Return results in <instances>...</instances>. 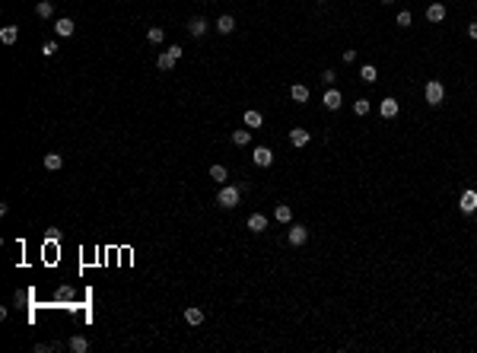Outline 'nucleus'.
Wrapping results in <instances>:
<instances>
[{"instance_id":"8","label":"nucleus","mask_w":477,"mask_h":353,"mask_svg":"<svg viewBox=\"0 0 477 353\" xmlns=\"http://www.w3.org/2000/svg\"><path fill=\"white\" fill-rule=\"evenodd\" d=\"M290 99H293V102H299V105H302V102H309V86L293 83V86H290Z\"/></svg>"},{"instance_id":"13","label":"nucleus","mask_w":477,"mask_h":353,"mask_svg":"<svg viewBox=\"0 0 477 353\" xmlns=\"http://www.w3.org/2000/svg\"><path fill=\"white\" fill-rule=\"evenodd\" d=\"M242 121H245V127H251V131H255V127H261V124H264V118H261V111L248 108V111H245V118H242Z\"/></svg>"},{"instance_id":"5","label":"nucleus","mask_w":477,"mask_h":353,"mask_svg":"<svg viewBox=\"0 0 477 353\" xmlns=\"http://www.w3.org/2000/svg\"><path fill=\"white\" fill-rule=\"evenodd\" d=\"M458 207H462V213H474L477 210V191L471 188V191L462 194V201H458Z\"/></svg>"},{"instance_id":"27","label":"nucleus","mask_w":477,"mask_h":353,"mask_svg":"<svg viewBox=\"0 0 477 353\" xmlns=\"http://www.w3.org/2000/svg\"><path fill=\"white\" fill-rule=\"evenodd\" d=\"M369 108H372V105H369V99H357V102H353V111H357L360 118H363V115H369Z\"/></svg>"},{"instance_id":"14","label":"nucleus","mask_w":477,"mask_h":353,"mask_svg":"<svg viewBox=\"0 0 477 353\" xmlns=\"http://www.w3.org/2000/svg\"><path fill=\"white\" fill-rule=\"evenodd\" d=\"M54 29H57V35H60V38H70L76 25H73V19H57V22H54Z\"/></svg>"},{"instance_id":"29","label":"nucleus","mask_w":477,"mask_h":353,"mask_svg":"<svg viewBox=\"0 0 477 353\" xmlns=\"http://www.w3.org/2000/svg\"><path fill=\"white\" fill-rule=\"evenodd\" d=\"M41 54H45V57H54V54H57V41H45V45H41Z\"/></svg>"},{"instance_id":"20","label":"nucleus","mask_w":477,"mask_h":353,"mask_svg":"<svg viewBox=\"0 0 477 353\" xmlns=\"http://www.w3.org/2000/svg\"><path fill=\"white\" fill-rule=\"evenodd\" d=\"M162 38H166V32H162L159 25H150V29H146V41H150V45H162Z\"/></svg>"},{"instance_id":"18","label":"nucleus","mask_w":477,"mask_h":353,"mask_svg":"<svg viewBox=\"0 0 477 353\" xmlns=\"http://www.w3.org/2000/svg\"><path fill=\"white\" fill-rule=\"evenodd\" d=\"M16 38H19V29H16V25H3V29H0V41H3V45H13Z\"/></svg>"},{"instance_id":"16","label":"nucleus","mask_w":477,"mask_h":353,"mask_svg":"<svg viewBox=\"0 0 477 353\" xmlns=\"http://www.w3.org/2000/svg\"><path fill=\"white\" fill-rule=\"evenodd\" d=\"M274 220H277V223H290V220H293V207H290V204H277Z\"/></svg>"},{"instance_id":"12","label":"nucleus","mask_w":477,"mask_h":353,"mask_svg":"<svg viewBox=\"0 0 477 353\" xmlns=\"http://www.w3.org/2000/svg\"><path fill=\"white\" fill-rule=\"evenodd\" d=\"M248 229L251 232H264L267 229V217H264V213H251V217H248Z\"/></svg>"},{"instance_id":"1","label":"nucleus","mask_w":477,"mask_h":353,"mask_svg":"<svg viewBox=\"0 0 477 353\" xmlns=\"http://www.w3.org/2000/svg\"><path fill=\"white\" fill-rule=\"evenodd\" d=\"M239 201H242V188H239V185H223L220 194H216V204H220V207H226V210L239 207Z\"/></svg>"},{"instance_id":"11","label":"nucleus","mask_w":477,"mask_h":353,"mask_svg":"<svg viewBox=\"0 0 477 353\" xmlns=\"http://www.w3.org/2000/svg\"><path fill=\"white\" fill-rule=\"evenodd\" d=\"M309 140H312V137H309V131H302V127H293V131H290V143L296 146V150H299V146H306Z\"/></svg>"},{"instance_id":"28","label":"nucleus","mask_w":477,"mask_h":353,"mask_svg":"<svg viewBox=\"0 0 477 353\" xmlns=\"http://www.w3.org/2000/svg\"><path fill=\"white\" fill-rule=\"evenodd\" d=\"M395 22H398V25H401V29H407V25H411V22H414V16H411V13H407V10H401V13H398V19H395Z\"/></svg>"},{"instance_id":"33","label":"nucleus","mask_w":477,"mask_h":353,"mask_svg":"<svg viewBox=\"0 0 477 353\" xmlns=\"http://www.w3.org/2000/svg\"><path fill=\"white\" fill-rule=\"evenodd\" d=\"M382 3H392V0H382Z\"/></svg>"},{"instance_id":"9","label":"nucleus","mask_w":477,"mask_h":353,"mask_svg":"<svg viewBox=\"0 0 477 353\" xmlns=\"http://www.w3.org/2000/svg\"><path fill=\"white\" fill-rule=\"evenodd\" d=\"M398 108H401V105H398V99H392V96H388V99H382V105H379L382 118H395V115H398Z\"/></svg>"},{"instance_id":"26","label":"nucleus","mask_w":477,"mask_h":353,"mask_svg":"<svg viewBox=\"0 0 477 353\" xmlns=\"http://www.w3.org/2000/svg\"><path fill=\"white\" fill-rule=\"evenodd\" d=\"M360 76H363V83H376V80H379V73H376V67H372V64H366V67H363V70H360Z\"/></svg>"},{"instance_id":"21","label":"nucleus","mask_w":477,"mask_h":353,"mask_svg":"<svg viewBox=\"0 0 477 353\" xmlns=\"http://www.w3.org/2000/svg\"><path fill=\"white\" fill-rule=\"evenodd\" d=\"M248 140H251V127H239V131L232 134V143L236 146H248Z\"/></svg>"},{"instance_id":"19","label":"nucleus","mask_w":477,"mask_h":353,"mask_svg":"<svg viewBox=\"0 0 477 353\" xmlns=\"http://www.w3.org/2000/svg\"><path fill=\"white\" fill-rule=\"evenodd\" d=\"M188 32H191V35H194V38H201L204 32H207V22L201 19V16H194V19L188 22Z\"/></svg>"},{"instance_id":"23","label":"nucleus","mask_w":477,"mask_h":353,"mask_svg":"<svg viewBox=\"0 0 477 353\" xmlns=\"http://www.w3.org/2000/svg\"><path fill=\"white\" fill-rule=\"evenodd\" d=\"M35 13L41 16V19H51V16H54V6H51L48 0H38V3H35Z\"/></svg>"},{"instance_id":"10","label":"nucleus","mask_w":477,"mask_h":353,"mask_svg":"<svg viewBox=\"0 0 477 353\" xmlns=\"http://www.w3.org/2000/svg\"><path fill=\"white\" fill-rule=\"evenodd\" d=\"M427 19L430 22H442L446 19V3H430L427 6Z\"/></svg>"},{"instance_id":"25","label":"nucleus","mask_w":477,"mask_h":353,"mask_svg":"<svg viewBox=\"0 0 477 353\" xmlns=\"http://www.w3.org/2000/svg\"><path fill=\"white\" fill-rule=\"evenodd\" d=\"M70 350H73V353H86V350H89V341L76 334V338H70Z\"/></svg>"},{"instance_id":"31","label":"nucleus","mask_w":477,"mask_h":353,"mask_svg":"<svg viewBox=\"0 0 477 353\" xmlns=\"http://www.w3.org/2000/svg\"><path fill=\"white\" fill-rule=\"evenodd\" d=\"M341 57H344V64H353V61H357V51H344Z\"/></svg>"},{"instance_id":"17","label":"nucleus","mask_w":477,"mask_h":353,"mask_svg":"<svg viewBox=\"0 0 477 353\" xmlns=\"http://www.w3.org/2000/svg\"><path fill=\"white\" fill-rule=\"evenodd\" d=\"M232 29H236V19H232V16H220V19H216V32H220V35H229Z\"/></svg>"},{"instance_id":"22","label":"nucleus","mask_w":477,"mask_h":353,"mask_svg":"<svg viewBox=\"0 0 477 353\" xmlns=\"http://www.w3.org/2000/svg\"><path fill=\"white\" fill-rule=\"evenodd\" d=\"M64 166V159H60V153H45V169L48 172H57Z\"/></svg>"},{"instance_id":"4","label":"nucleus","mask_w":477,"mask_h":353,"mask_svg":"<svg viewBox=\"0 0 477 353\" xmlns=\"http://www.w3.org/2000/svg\"><path fill=\"white\" fill-rule=\"evenodd\" d=\"M251 159H255V166H261V169H267L274 162V153L267 150V146H255V153H251Z\"/></svg>"},{"instance_id":"3","label":"nucleus","mask_w":477,"mask_h":353,"mask_svg":"<svg viewBox=\"0 0 477 353\" xmlns=\"http://www.w3.org/2000/svg\"><path fill=\"white\" fill-rule=\"evenodd\" d=\"M423 96H427L430 105H442V99H446V86H442L439 80H430L427 89H423Z\"/></svg>"},{"instance_id":"7","label":"nucleus","mask_w":477,"mask_h":353,"mask_svg":"<svg viewBox=\"0 0 477 353\" xmlns=\"http://www.w3.org/2000/svg\"><path fill=\"white\" fill-rule=\"evenodd\" d=\"M290 245H306V239H309V229L306 226H290Z\"/></svg>"},{"instance_id":"6","label":"nucleus","mask_w":477,"mask_h":353,"mask_svg":"<svg viewBox=\"0 0 477 353\" xmlns=\"http://www.w3.org/2000/svg\"><path fill=\"white\" fill-rule=\"evenodd\" d=\"M322 102H325V108H328V111H337V108L344 105V96H341V92H337V89H328Z\"/></svg>"},{"instance_id":"30","label":"nucleus","mask_w":477,"mask_h":353,"mask_svg":"<svg viewBox=\"0 0 477 353\" xmlns=\"http://www.w3.org/2000/svg\"><path fill=\"white\" fill-rule=\"evenodd\" d=\"M334 80H337V73H334V70H325V73H322V83H328V86H331Z\"/></svg>"},{"instance_id":"2","label":"nucleus","mask_w":477,"mask_h":353,"mask_svg":"<svg viewBox=\"0 0 477 353\" xmlns=\"http://www.w3.org/2000/svg\"><path fill=\"white\" fill-rule=\"evenodd\" d=\"M178 57H181V48H178V45H172L169 51H162V54L156 57V67H159V70H172V67L178 64Z\"/></svg>"},{"instance_id":"24","label":"nucleus","mask_w":477,"mask_h":353,"mask_svg":"<svg viewBox=\"0 0 477 353\" xmlns=\"http://www.w3.org/2000/svg\"><path fill=\"white\" fill-rule=\"evenodd\" d=\"M210 178H213V182H220V185H226V178H229L226 166H210Z\"/></svg>"},{"instance_id":"34","label":"nucleus","mask_w":477,"mask_h":353,"mask_svg":"<svg viewBox=\"0 0 477 353\" xmlns=\"http://www.w3.org/2000/svg\"><path fill=\"white\" fill-rule=\"evenodd\" d=\"M318 3H325V0H318Z\"/></svg>"},{"instance_id":"15","label":"nucleus","mask_w":477,"mask_h":353,"mask_svg":"<svg viewBox=\"0 0 477 353\" xmlns=\"http://www.w3.org/2000/svg\"><path fill=\"white\" fill-rule=\"evenodd\" d=\"M185 322H188V325H194V328H197V325L204 322V312H201V309H197V306H188V309H185Z\"/></svg>"},{"instance_id":"32","label":"nucleus","mask_w":477,"mask_h":353,"mask_svg":"<svg viewBox=\"0 0 477 353\" xmlns=\"http://www.w3.org/2000/svg\"><path fill=\"white\" fill-rule=\"evenodd\" d=\"M468 35H471V38L477 41V22H471V25H468Z\"/></svg>"}]
</instances>
